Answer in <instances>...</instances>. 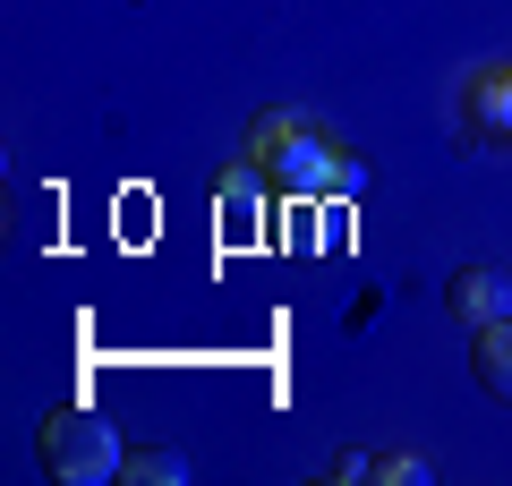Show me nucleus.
<instances>
[{"mask_svg":"<svg viewBox=\"0 0 512 486\" xmlns=\"http://www.w3.org/2000/svg\"><path fill=\"white\" fill-rule=\"evenodd\" d=\"M120 461H128V444H120V427H111L94 401H69V410L43 418V469H52L60 486H111Z\"/></svg>","mask_w":512,"mask_h":486,"instance_id":"f03ea898","label":"nucleus"},{"mask_svg":"<svg viewBox=\"0 0 512 486\" xmlns=\"http://www.w3.org/2000/svg\"><path fill=\"white\" fill-rule=\"evenodd\" d=\"M461 120L478 145H512V60H487L461 77Z\"/></svg>","mask_w":512,"mask_h":486,"instance_id":"7ed1b4c3","label":"nucleus"},{"mask_svg":"<svg viewBox=\"0 0 512 486\" xmlns=\"http://www.w3.org/2000/svg\"><path fill=\"white\" fill-rule=\"evenodd\" d=\"M376 478V452H333V486H359Z\"/></svg>","mask_w":512,"mask_h":486,"instance_id":"6e6552de","label":"nucleus"},{"mask_svg":"<svg viewBox=\"0 0 512 486\" xmlns=\"http://www.w3.org/2000/svg\"><path fill=\"white\" fill-rule=\"evenodd\" d=\"M376 478L384 486H427V478H436V461H427V452H376Z\"/></svg>","mask_w":512,"mask_h":486,"instance_id":"0eeeda50","label":"nucleus"},{"mask_svg":"<svg viewBox=\"0 0 512 486\" xmlns=\"http://www.w3.org/2000/svg\"><path fill=\"white\" fill-rule=\"evenodd\" d=\"M120 478L128 486H188V461L171 444H146V452H128V461H120Z\"/></svg>","mask_w":512,"mask_h":486,"instance_id":"423d86ee","label":"nucleus"},{"mask_svg":"<svg viewBox=\"0 0 512 486\" xmlns=\"http://www.w3.org/2000/svg\"><path fill=\"white\" fill-rule=\"evenodd\" d=\"M248 162L274 197H359L367 188V162L316 111H265L248 128Z\"/></svg>","mask_w":512,"mask_h":486,"instance_id":"f257e3e1","label":"nucleus"},{"mask_svg":"<svg viewBox=\"0 0 512 486\" xmlns=\"http://www.w3.org/2000/svg\"><path fill=\"white\" fill-rule=\"evenodd\" d=\"M470 367H478V393L512 401V316L478 324V342H470Z\"/></svg>","mask_w":512,"mask_h":486,"instance_id":"39448f33","label":"nucleus"},{"mask_svg":"<svg viewBox=\"0 0 512 486\" xmlns=\"http://www.w3.org/2000/svg\"><path fill=\"white\" fill-rule=\"evenodd\" d=\"M444 307H453L461 324H495V316H512V273L504 265H461L453 282H444Z\"/></svg>","mask_w":512,"mask_h":486,"instance_id":"20e7f679","label":"nucleus"}]
</instances>
